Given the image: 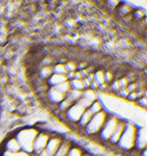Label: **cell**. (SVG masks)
I'll use <instances>...</instances> for the list:
<instances>
[{
  "label": "cell",
  "instance_id": "cell-1",
  "mask_svg": "<svg viewBox=\"0 0 147 156\" xmlns=\"http://www.w3.org/2000/svg\"><path fill=\"white\" fill-rule=\"evenodd\" d=\"M40 130L37 127H24L15 134L16 140L19 141V145L21 147V151L28 153L32 155V149H34V142L36 136H38Z\"/></svg>",
  "mask_w": 147,
  "mask_h": 156
},
{
  "label": "cell",
  "instance_id": "cell-2",
  "mask_svg": "<svg viewBox=\"0 0 147 156\" xmlns=\"http://www.w3.org/2000/svg\"><path fill=\"white\" fill-rule=\"evenodd\" d=\"M138 127L132 123L125 122V126L123 133L117 142V146L123 151H131L136 145V138H137Z\"/></svg>",
  "mask_w": 147,
  "mask_h": 156
},
{
  "label": "cell",
  "instance_id": "cell-3",
  "mask_svg": "<svg viewBox=\"0 0 147 156\" xmlns=\"http://www.w3.org/2000/svg\"><path fill=\"white\" fill-rule=\"evenodd\" d=\"M108 117V114L105 110H102L101 112H99V114H95L92 116L91 118V121L88 122V124L85 126V132L90 134V136H99V133L101 131V129H102L103 124L106 122V119H107Z\"/></svg>",
  "mask_w": 147,
  "mask_h": 156
},
{
  "label": "cell",
  "instance_id": "cell-4",
  "mask_svg": "<svg viewBox=\"0 0 147 156\" xmlns=\"http://www.w3.org/2000/svg\"><path fill=\"white\" fill-rule=\"evenodd\" d=\"M120 121H121L120 117L114 116V115H112V116L108 115L107 119H106V122H105V124H103L101 131H100V133H99L100 139H102L103 141H108L109 138H110L112 134H113V132L115 131L116 126L118 125Z\"/></svg>",
  "mask_w": 147,
  "mask_h": 156
},
{
  "label": "cell",
  "instance_id": "cell-5",
  "mask_svg": "<svg viewBox=\"0 0 147 156\" xmlns=\"http://www.w3.org/2000/svg\"><path fill=\"white\" fill-rule=\"evenodd\" d=\"M51 136H52V134L47 131H39L38 136H36V139H34L32 155L39 156L40 154H41V151L45 149V147H46V145H47V142H48Z\"/></svg>",
  "mask_w": 147,
  "mask_h": 156
},
{
  "label": "cell",
  "instance_id": "cell-6",
  "mask_svg": "<svg viewBox=\"0 0 147 156\" xmlns=\"http://www.w3.org/2000/svg\"><path fill=\"white\" fill-rule=\"evenodd\" d=\"M62 141H63V136H59V134H52L45 149L41 151L39 156H54Z\"/></svg>",
  "mask_w": 147,
  "mask_h": 156
},
{
  "label": "cell",
  "instance_id": "cell-7",
  "mask_svg": "<svg viewBox=\"0 0 147 156\" xmlns=\"http://www.w3.org/2000/svg\"><path fill=\"white\" fill-rule=\"evenodd\" d=\"M85 110H86L85 108L82 107L78 102H76V103H74L67 112H64V116H66V118L68 119L69 122L78 123L79 119H81V117H82V115L84 114Z\"/></svg>",
  "mask_w": 147,
  "mask_h": 156
},
{
  "label": "cell",
  "instance_id": "cell-8",
  "mask_svg": "<svg viewBox=\"0 0 147 156\" xmlns=\"http://www.w3.org/2000/svg\"><path fill=\"white\" fill-rule=\"evenodd\" d=\"M147 138H146V129L145 127H140L137 131V138H136V145L134 148H137L138 151H142L146 149Z\"/></svg>",
  "mask_w": 147,
  "mask_h": 156
},
{
  "label": "cell",
  "instance_id": "cell-9",
  "mask_svg": "<svg viewBox=\"0 0 147 156\" xmlns=\"http://www.w3.org/2000/svg\"><path fill=\"white\" fill-rule=\"evenodd\" d=\"M47 98H48V100L52 103L59 105L64 100L66 95L62 94L61 92H59L55 87H48V90H47Z\"/></svg>",
  "mask_w": 147,
  "mask_h": 156
},
{
  "label": "cell",
  "instance_id": "cell-10",
  "mask_svg": "<svg viewBox=\"0 0 147 156\" xmlns=\"http://www.w3.org/2000/svg\"><path fill=\"white\" fill-rule=\"evenodd\" d=\"M21 151V147L19 145V141L16 140L15 136H10L4 144V151H8V153H15V151Z\"/></svg>",
  "mask_w": 147,
  "mask_h": 156
},
{
  "label": "cell",
  "instance_id": "cell-11",
  "mask_svg": "<svg viewBox=\"0 0 147 156\" xmlns=\"http://www.w3.org/2000/svg\"><path fill=\"white\" fill-rule=\"evenodd\" d=\"M124 126H125V121L121 119L120 123H118V125L116 126V129H115V131L113 132V134H112V136L109 138L108 141L110 142V144H113V145H117L118 140H120V138H121V136H122V133H123Z\"/></svg>",
  "mask_w": 147,
  "mask_h": 156
},
{
  "label": "cell",
  "instance_id": "cell-12",
  "mask_svg": "<svg viewBox=\"0 0 147 156\" xmlns=\"http://www.w3.org/2000/svg\"><path fill=\"white\" fill-rule=\"evenodd\" d=\"M67 80H68L67 76L53 73V75L49 77L48 80H47V84H48V87H55V86H58V85L64 83V82H67Z\"/></svg>",
  "mask_w": 147,
  "mask_h": 156
},
{
  "label": "cell",
  "instance_id": "cell-13",
  "mask_svg": "<svg viewBox=\"0 0 147 156\" xmlns=\"http://www.w3.org/2000/svg\"><path fill=\"white\" fill-rule=\"evenodd\" d=\"M71 147H73L71 141H69V140H67V139H64L63 138V141H62V144L60 145L59 149L56 151V153H55V155L54 156H67Z\"/></svg>",
  "mask_w": 147,
  "mask_h": 156
},
{
  "label": "cell",
  "instance_id": "cell-14",
  "mask_svg": "<svg viewBox=\"0 0 147 156\" xmlns=\"http://www.w3.org/2000/svg\"><path fill=\"white\" fill-rule=\"evenodd\" d=\"M82 98L85 99L86 101H88L90 103H92V102H94V101H97V100H98L95 91L91 90V88H86V90H84L83 92H82Z\"/></svg>",
  "mask_w": 147,
  "mask_h": 156
},
{
  "label": "cell",
  "instance_id": "cell-15",
  "mask_svg": "<svg viewBox=\"0 0 147 156\" xmlns=\"http://www.w3.org/2000/svg\"><path fill=\"white\" fill-rule=\"evenodd\" d=\"M53 75V66H44L39 70V76L41 79H45L46 82L49 79V77Z\"/></svg>",
  "mask_w": 147,
  "mask_h": 156
},
{
  "label": "cell",
  "instance_id": "cell-16",
  "mask_svg": "<svg viewBox=\"0 0 147 156\" xmlns=\"http://www.w3.org/2000/svg\"><path fill=\"white\" fill-rule=\"evenodd\" d=\"M92 112H90L88 109H86L85 112H84V114L82 115V117H81V119H79V122L77 123L79 125V127H82V129H85V126L88 124V122L91 121V118H92Z\"/></svg>",
  "mask_w": 147,
  "mask_h": 156
},
{
  "label": "cell",
  "instance_id": "cell-17",
  "mask_svg": "<svg viewBox=\"0 0 147 156\" xmlns=\"http://www.w3.org/2000/svg\"><path fill=\"white\" fill-rule=\"evenodd\" d=\"M90 112H92V115H95V114H99V112H101L102 110H105L103 109V106L102 103L100 102L99 100H97V101H94V102L91 103V106L88 108Z\"/></svg>",
  "mask_w": 147,
  "mask_h": 156
},
{
  "label": "cell",
  "instance_id": "cell-18",
  "mask_svg": "<svg viewBox=\"0 0 147 156\" xmlns=\"http://www.w3.org/2000/svg\"><path fill=\"white\" fill-rule=\"evenodd\" d=\"M70 101H73L74 103L78 102V100L82 98V92L81 91H76V90H70L68 94L66 95Z\"/></svg>",
  "mask_w": 147,
  "mask_h": 156
},
{
  "label": "cell",
  "instance_id": "cell-19",
  "mask_svg": "<svg viewBox=\"0 0 147 156\" xmlns=\"http://www.w3.org/2000/svg\"><path fill=\"white\" fill-rule=\"evenodd\" d=\"M69 84H70L71 90H76V91H81V92H83L85 90L82 79H71V80H69Z\"/></svg>",
  "mask_w": 147,
  "mask_h": 156
},
{
  "label": "cell",
  "instance_id": "cell-20",
  "mask_svg": "<svg viewBox=\"0 0 147 156\" xmlns=\"http://www.w3.org/2000/svg\"><path fill=\"white\" fill-rule=\"evenodd\" d=\"M53 73H56V75H64V76H67V69H66V66L64 63H55L53 64Z\"/></svg>",
  "mask_w": 147,
  "mask_h": 156
},
{
  "label": "cell",
  "instance_id": "cell-21",
  "mask_svg": "<svg viewBox=\"0 0 147 156\" xmlns=\"http://www.w3.org/2000/svg\"><path fill=\"white\" fill-rule=\"evenodd\" d=\"M93 80L98 84L99 86L102 85V84H105V71H103V70H98V71H95V73H94Z\"/></svg>",
  "mask_w": 147,
  "mask_h": 156
},
{
  "label": "cell",
  "instance_id": "cell-22",
  "mask_svg": "<svg viewBox=\"0 0 147 156\" xmlns=\"http://www.w3.org/2000/svg\"><path fill=\"white\" fill-rule=\"evenodd\" d=\"M74 105L73 101H70L68 98L66 97L64 98V100L62 101L61 103H59V109H60V112H66L67 110H68L69 108L71 107Z\"/></svg>",
  "mask_w": 147,
  "mask_h": 156
},
{
  "label": "cell",
  "instance_id": "cell-23",
  "mask_svg": "<svg viewBox=\"0 0 147 156\" xmlns=\"http://www.w3.org/2000/svg\"><path fill=\"white\" fill-rule=\"evenodd\" d=\"M55 88H56L59 92L62 93V94H64V95H67L69 91L71 90V88H70L69 80H67V82H64V83H62V84H60V85H58V86H55Z\"/></svg>",
  "mask_w": 147,
  "mask_h": 156
},
{
  "label": "cell",
  "instance_id": "cell-24",
  "mask_svg": "<svg viewBox=\"0 0 147 156\" xmlns=\"http://www.w3.org/2000/svg\"><path fill=\"white\" fill-rule=\"evenodd\" d=\"M83 154H84V151L81 147L74 146L73 145V147L70 148V151H69L68 155L67 156H83Z\"/></svg>",
  "mask_w": 147,
  "mask_h": 156
},
{
  "label": "cell",
  "instance_id": "cell-25",
  "mask_svg": "<svg viewBox=\"0 0 147 156\" xmlns=\"http://www.w3.org/2000/svg\"><path fill=\"white\" fill-rule=\"evenodd\" d=\"M64 66L67 69V73H74L77 70V64L74 61H67V62H64Z\"/></svg>",
  "mask_w": 147,
  "mask_h": 156
},
{
  "label": "cell",
  "instance_id": "cell-26",
  "mask_svg": "<svg viewBox=\"0 0 147 156\" xmlns=\"http://www.w3.org/2000/svg\"><path fill=\"white\" fill-rule=\"evenodd\" d=\"M1 156H31L30 154L25 153L23 151H15V153H8V151H2Z\"/></svg>",
  "mask_w": 147,
  "mask_h": 156
},
{
  "label": "cell",
  "instance_id": "cell-27",
  "mask_svg": "<svg viewBox=\"0 0 147 156\" xmlns=\"http://www.w3.org/2000/svg\"><path fill=\"white\" fill-rule=\"evenodd\" d=\"M114 73L112 71H105V84H112L114 82Z\"/></svg>",
  "mask_w": 147,
  "mask_h": 156
},
{
  "label": "cell",
  "instance_id": "cell-28",
  "mask_svg": "<svg viewBox=\"0 0 147 156\" xmlns=\"http://www.w3.org/2000/svg\"><path fill=\"white\" fill-rule=\"evenodd\" d=\"M137 98H139V94H138V92L136 91V92L129 93V95L127 97V100H131V101H134Z\"/></svg>",
  "mask_w": 147,
  "mask_h": 156
},
{
  "label": "cell",
  "instance_id": "cell-29",
  "mask_svg": "<svg viewBox=\"0 0 147 156\" xmlns=\"http://www.w3.org/2000/svg\"><path fill=\"white\" fill-rule=\"evenodd\" d=\"M82 82H83V85H84V88L86 90V88H90V84H91V82L88 80V78L85 77V78H83L82 79Z\"/></svg>",
  "mask_w": 147,
  "mask_h": 156
},
{
  "label": "cell",
  "instance_id": "cell-30",
  "mask_svg": "<svg viewBox=\"0 0 147 156\" xmlns=\"http://www.w3.org/2000/svg\"><path fill=\"white\" fill-rule=\"evenodd\" d=\"M90 88L93 90V91H95V90H98L99 88V85L93 80V82H91V84H90Z\"/></svg>",
  "mask_w": 147,
  "mask_h": 156
},
{
  "label": "cell",
  "instance_id": "cell-31",
  "mask_svg": "<svg viewBox=\"0 0 147 156\" xmlns=\"http://www.w3.org/2000/svg\"><path fill=\"white\" fill-rule=\"evenodd\" d=\"M83 156H92V155H90V154H88V153H84Z\"/></svg>",
  "mask_w": 147,
  "mask_h": 156
}]
</instances>
